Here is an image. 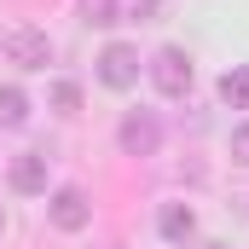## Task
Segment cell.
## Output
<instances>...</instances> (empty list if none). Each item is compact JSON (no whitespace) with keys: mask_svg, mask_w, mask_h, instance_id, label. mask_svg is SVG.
I'll list each match as a JSON object with an SVG mask.
<instances>
[{"mask_svg":"<svg viewBox=\"0 0 249 249\" xmlns=\"http://www.w3.org/2000/svg\"><path fill=\"white\" fill-rule=\"evenodd\" d=\"M0 232H6V209H0Z\"/></svg>","mask_w":249,"mask_h":249,"instance_id":"14","label":"cell"},{"mask_svg":"<svg viewBox=\"0 0 249 249\" xmlns=\"http://www.w3.org/2000/svg\"><path fill=\"white\" fill-rule=\"evenodd\" d=\"M81 23H93V29L122 23V0H81Z\"/></svg>","mask_w":249,"mask_h":249,"instance_id":"10","label":"cell"},{"mask_svg":"<svg viewBox=\"0 0 249 249\" xmlns=\"http://www.w3.org/2000/svg\"><path fill=\"white\" fill-rule=\"evenodd\" d=\"M29 122V93L23 87H0V127H23Z\"/></svg>","mask_w":249,"mask_h":249,"instance_id":"8","label":"cell"},{"mask_svg":"<svg viewBox=\"0 0 249 249\" xmlns=\"http://www.w3.org/2000/svg\"><path fill=\"white\" fill-rule=\"evenodd\" d=\"M157 232H162L168 244H191V238H197V214H191V203H162V209H157Z\"/></svg>","mask_w":249,"mask_h":249,"instance_id":"7","label":"cell"},{"mask_svg":"<svg viewBox=\"0 0 249 249\" xmlns=\"http://www.w3.org/2000/svg\"><path fill=\"white\" fill-rule=\"evenodd\" d=\"M151 81H157L162 99H186L191 93V58L180 53V47H162V53L151 58Z\"/></svg>","mask_w":249,"mask_h":249,"instance_id":"2","label":"cell"},{"mask_svg":"<svg viewBox=\"0 0 249 249\" xmlns=\"http://www.w3.org/2000/svg\"><path fill=\"white\" fill-rule=\"evenodd\" d=\"M116 139H122L127 157H157V145H162V122H157L151 110H127L122 127H116Z\"/></svg>","mask_w":249,"mask_h":249,"instance_id":"3","label":"cell"},{"mask_svg":"<svg viewBox=\"0 0 249 249\" xmlns=\"http://www.w3.org/2000/svg\"><path fill=\"white\" fill-rule=\"evenodd\" d=\"M47 105H53L58 116H75V110H81V87H75V81H53V87H47Z\"/></svg>","mask_w":249,"mask_h":249,"instance_id":"11","label":"cell"},{"mask_svg":"<svg viewBox=\"0 0 249 249\" xmlns=\"http://www.w3.org/2000/svg\"><path fill=\"white\" fill-rule=\"evenodd\" d=\"M220 99H226L232 110H249V64H238V70L220 75Z\"/></svg>","mask_w":249,"mask_h":249,"instance_id":"9","label":"cell"},{"mask_svg":"<svg viewBox=\"0 0 249 249\" xmlns=\"http://www.w3.org/2000/svg\"><path fill=\"white\" fill-rule=\"evenodd\" d=\"M47 214H53L58 232H81V226L93 220V203H87V191H81V186H58V191H53V203H47Z\"/></svg>","mask_w":249,"mask_h":249,"instance_id":"5","label":"cell"},{"mask_svg":"<svg viewBox=\"0 0 249 249\" xmlns=\"http://www.w3.org/2000/svg\"><path fill=\"white\" fill-rule=\"evenodd\" d=\"M232 162H244V168H249V122L232 127Z\"/></svg>","mask_w":249,"mask_h":249,"instance_id":"12","label":"cell"},{"mask_svg":"<svg viewBox=\"0 0 249 249\" xmlns=\"http://www.w3.org/2000/svg\"><path fill=\"white\" fill-rule=\"evenodd\" d=\"M6 180H12V191H18V197H35V191H47V157H41V151H23V157H12Z\"/></svg>","mask_w":249,"mask_h":249,"instance_id":"6","label":"cell"},{"mask_svg":"<svg viewBox=\"0 0 249 249\" xmlns=\"http://www.w3.org/2000/svg\"><path fill=\"white\" fill-rule=\"evenodd\" d=\"M0 47H6V58L18 64V70H47V64H53V41H47L41 29H29V23L6 29V35H0Z\"/></svg>","mask_w":249,"mask_h":249,"instance_id":"1","label":"cell"},{"mask_svg":"<svg viewBox=\"0 0 249 249\" xmlns=\"http://www.w3.org/2000/svg\"><path fill=\"white\" fill-rule=\"evenodd\" d=\"M157 6H162V0H122V12H127V18H139V23L157 18Z\"/></svg>","mask_w":249,"mask_h":249,"instance_id":"13","label":"cell"},{"mask_svg":"<svg viewBox=\"0 0 249 249\" xmlns=\"http://www.w3.org/2000/svg\"><path fill=\"white\" fill-rule=\"evenodd\" d=\"M99 81L105 87H133L139 81V47H127V41H110L105 53H99Z\"/></svg>","mask_w":249,"mask_h":249,"instance_id":"4","label":"cell"}]
</instances>
